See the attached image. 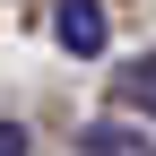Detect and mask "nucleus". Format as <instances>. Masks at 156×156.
<instances>
[{
    "mask_svg": "<svg viewBox=\"0 0 156 156\" xmlns=\"http://www.w3.org/2000/svg\"><path fill=\"white\" fill-rule=\"evenodd\" d=\"M122 104L139 113V122H156V52H147V61H130V69H122Z\"/></svg>",
    "mask_w": 156,
    "mask_h": 156,
    "instance_id": "nucleus-3",
    "label": "nucleus"
},
{
    "mask_svg": "<svg viewBox=\"0 0 156 156\" xmlns=\"http://www.w3.org/2000/svg\"><path fill=\"white\" fill-rule=\"evenodd\" d=\"M78 147H87V156H156V139H147L139 122H95Z\"/></svg>",
    "mask_w": 156,
    "mask_h": 156,
    "instance_id": "nucleus-2",
    "label": "nucleus"
},
{
    "mask_svg": "<svg viewBox=\"0 0 156 156\" xmlns=\"http://www.w3.org/2000/svg\"><path fill=\"white\" fill-rule=\"evenodd\" d=\"M52 35H61L69 61H95V52L113 44L104 35V0H52Z\"/></svg>",
    "mask_w": 156,
    "mask_h": 156,
    "instance_id": "nucleus-1",
    "label": "nucleus"
},
{
    "mask_svg": "<svg viewBox=\"0 0 156 156\" xmlns=\"http://www.w3.org/2000/svg\"><path fill=\"white\" fill-rule=\"evenodd\" d=\"M35 139H26V122H0V156H26Z\"/></svg>",
    "mask_w": 156,
    "mask_h": 156,
    "instance_id": "nucleus-4",
    "label": "nucleus"
}]
</instances>
